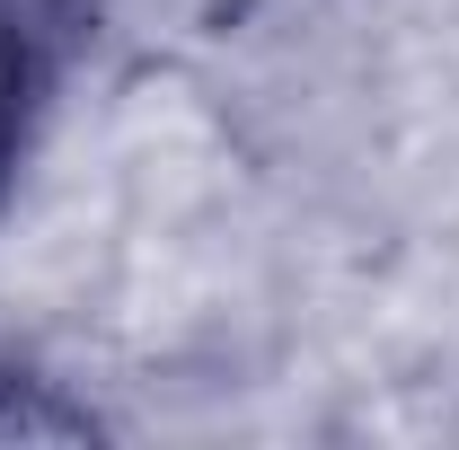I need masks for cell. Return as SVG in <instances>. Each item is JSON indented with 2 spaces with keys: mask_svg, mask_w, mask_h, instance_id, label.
<instances>
[{
  "mask_svg": "<svg viewBox=\"0 0 459 450\" xmlns=\"http://www.w3.org/2000/svg\"><path fill=\"white\" fill-rule=\"evenodd\" d=\"M89 433H98L89 397H62V380L0 362V442H89Z\"/></svg>",
  "mask_w": 459,
  "mask_h": 450,
  "instance_id": "obj_2",
  "label": "cell"
},
{
  "mask_svg": "<svg viewBox=\"0 0 459 450\" xmlns=\"http://www.w3.org/2000/svg\"><path fill=\"white\" fill-rule=\"evenodd\" d=\"M98 0H0V186L18 177L36 124L54 107V80Z\"/></svg>",
  "mask_w": 459,
  "mask_h": 450,
  "instance_id": "obj_1",
  "label": "cell"
}]
</instances>
